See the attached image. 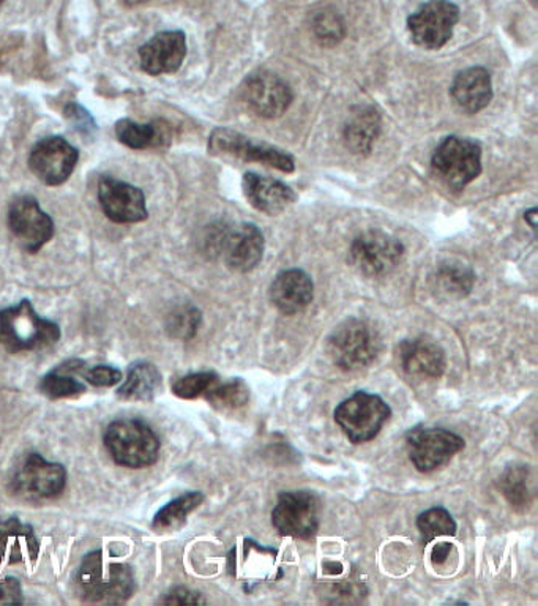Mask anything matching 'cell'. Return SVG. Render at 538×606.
Segmentation results:
<instances>
[{
	"mask_svg": "<svg viewBox=\"0 0 538 606\" xmlns=\"http://www.w3.org/2000/svg\"><path fill=\"white\" fill-rule=\"evenodd\" d=\"M185 56L186 38L181 31L160 32L139 49L142 70L152 77L175 73L184 64Z\"/></svg>",
	"mask_w": 538,
	"mask_h": 606,
	"instance_id": "cell-18",
	"label": "cell"
},
{
	"mask_svg": "<svg viewBox=\"0 0 538 606\" xmlns=\"http://www.w3.org/2000/svg\"><path fill=\"white\" fill-rule=\"evenodd\" d=\"M38 551V539L31 526L23 525L18 518L0 522V562H34Z\"/></svg>",
	"mask_w": 538,
	"mask_h": 606,
	"instance_id": "cell-22",
	"label": "cell"
},
{
	"mask_svg": "<svg viewBox=\"0 0 538 606\" xmlns=\"http://www.w3.org/2000/svg\"><path fill=\"white\" fill-rule=\"evenodd\" d=\"M125 2H127L128 5H139V3H145L147 0H125Z\"/></svg>",
	"mask_w": 538,
	"mask_h": 606,
	"instance_id": "cell-41",
	"label": "cell"
},
{
	"mask_svg": "<svg viewBox=\"0 0 538 606\" xmlns=\"http://www.w3.org/2000/svg\"><path fill=\"white\" fill-rule=\"evenodd\" d=\"M79 152L60 136L42 139L32 149L28 168L38 181L49 186L62 185L73 174Z\"/></svg>",
	"mask_w": 538,
	"mask_h": 606,
	"instance_id": "cell-13",
	"label": "cell"
},
{
	"mask_svg": "<svg viewBox=\"0 0 538 606\" xmlns=\"http://www.w3.org/2000/svg\"><path fill=\"white\" fill-rule=\"evenodd\" d=\"M243 192L254 209L268 215L279 214L296 199L288 185L275 179L261 178L254 172H249L243 178Z\"/></svg>",
	"mask_w": 538,
	"mask_h": 606,
	"instance_id": "cell-23",
	"label": "cell"
},
{
	"mask_svg": "<svg viewBox=\"0 0 538 606\" xmlns=\"http://www.w3.org/2000/svg\"><path fill=\"white\" fill-rule=\"evenodd\" d=\"M66 483V468L38 454L27 455L13 479L14 491L27 500H53L62 493Z\"/></svg>",
	"mask_w": 538,
	"mask_h": 606,
	"instance_id": "cell-11",
	"label": "cell"
},
{
	"mask_svg": "<svg viewBox=\"0 0 538 606\" xmlns=\"http://www.w3.org/2000/svg\"><path fill=\"white\" fill-rule=\"evenodd\" d=\"M66 116L70 117V119L75 122V125H78L77 128H79V130L91 132V128L93 127L91 114H89L88 111L82 110L81 106H68L66 110Z\"/></svg>",
	"mask_w": 538,
	"mask_h": 606,
	"instance_id": "cell-39",
	"label": "cell"
},
{
	"mask_svg": "<svg viewBox=\"0 0 538 606\" xmlns=\"http://www.w3.org/2000/svg\"><path fill=\"white\" fill-rule=\"evenodd\" d=\"M78 586L92 604H124L135 591V576L130 567L106 562L102 551H93L79 567Z\"/></svg>",
	"mask_w": 538,
	"mask_h": 606,
	"instance_id": "cell-1",
	"label": "cell"
},
{
	"mask_svg": "<svg viewBox=\"0 0 538 606\" xmlns=\"http://www.w3.org/2000/svg\"><path fill=\"white\" fill-rule=\"evenodd\" d=\"M164 604L174 605H188V604H204V598L199 597V594L192 593V591L185 590V587H175L170 594L164 595Z\"/></svg>",
	"mask_w": 538,
	"mask_h": 606,
	"instance_id": "cell-38",
	"label": "cell"
},
{
	"mask_svg": "<svg viewBox=\"0 0 538 606\" xmlns=\"http://www.w3.org/2000/svg\"><path fill=\"white\" fill-rule=\"evenodd\" d=\"M209 150L214 156L242 161H256L283 172L294 171V160L288 153L267 145H256L247 136L226 128L211 133Z\"/></svg>",
	"mask_w": 538,
	"mask_h": 606,
	"instance_id": "cell-10",
	"label": "cell"
},
{
	"mask_svg": "<svg viewBox=\"0 0 538 606\" xmlns=\"http://www.w3.org/2000/svg\"><path fill=\"white\" fill-rule=\"evenodd\" d=\"M160 386L161 375L158 369L150 364H138L130 369L117 393L128 401H150L157 396Z\"/></svg>",
	"mask_w": 538,
	"mask_h": 606,
	"instance_id": "cell-24",
	"label": "cell"
},
{
	"mask_svg": "<svg viewBox=\"0 0 538 606\" xmlns=\"http://www.w3.org/2000/svg\"><path fill=\"white\" fill-rule=\"evenodd\" d=\"M379 132V116L373 110H358L344 128L347 146L355 153L368 152Z\"/></svg>",
	"mask_w": 538,
	"mask_h": 606,
	"instance_id": "cell-25",
	"label": "cell"
},
{
	"mask_svg": "<svg viewBox=\"0 0 538 606\" xmlns=\"http://www.w3.org/2000/svg\"><path fill=\"white\" fill-rule=\"evenodd\" d=\"M85 379L95 387H113L122 381V373L107 365H96L85 373Z\"/></svg>",
	"mask_w": 538,
	"mask_h": 606,
	"instance_id": "cell-35",
	"label": "cell"
},
{
	"mask_svg": "<svg viewBox=\"0 0 538 606\" xmlns=\"http://www.w3.org/2000/svg\"><path fill=\"white\" fill-rule=\"evenodd\" d=\"M105 446L113 460L125 468H147L157 461L160 441L141 421H117L107 426Z\"/></svg>",
	"mask_w": 538,
	"mask_h": 606,
	"instance_id": "cell-3",
	"label": "cell"
},
{
	"mask_svg": "<svg viewBox=\"0 0 538 606\" xmlns=\"http://www.w3.org/2000/svg\"><path fill=\"white\" fill-rule=\"evenodd\" d=\"M404 247L400 240L384 232H365L354 240L351 247V263L367 277H382L392 272L401 258Z\"/></svg>",
	"mask_w": 538,
	"mask_h": 606,
	"instance_id": "cell-9",
	"label": "cell"
},
{
	"mask_svg": "<svg viewBox=\"0 0 538 606\" xmlns=\"http://www.w3.org/2000/svg\"><path fill=\"white\" fill-rule=\"evenodd\" d=\"M460 20V9L450 0H430L408 20L412 41L426 49H439L447 45Z\"/></svg>",
	"mask_w": 538,
	"mask_h": 606,
	"instance_id": "cell-8",
	"label": "cell"
},
{
	"mask_svg": "<svg viewBox=\"0 0 538 606\" xmlns=\"http://www.w3.org/2000/svg\"><path fill=\"white\" fill-rule=\"evenodd\" d=\"M316 34L324 42H339L343 37V24L336 16H321L316 23Z\"/></svg>",
	"mask_w": 538,
	"mask_h": 606,
	"instance_id": "cell-36",
	"label": "cell"
},
{
	"mask_svg": "<svg viewBox=\"0 0 538 606\" xmlns=\"http://www.w3.org/2000/svg\"><path fill=\"white\" fill-rule=\"evenodd\" d=\"M408 447L415 468L421 472H433L461 451L465 441L443 428L414 430L408 437Z\"/></svg>",
	"mask_w": 538,
	"mask_h": 606,
	"instance_id": "cell-14",
	"label": "cell"
},
{
	"mask_svg": "<svg viewBox=\"0 0 538 606\" xmlns=\"http://www.w3.org/2000/svg\"><path fill=\"white\" fill-rule=\"evenodd\" d=\"M454 102L469 114L479 113L493 99V84L485 68L473 67L461 71L451 84Z\"/></svg>",
	"mask_w": 538,
	"mask_h": 606,
	"instance_id": "cell-20",
	"label": "cell"
},
{
	"mask_svg": "<svg viewBox=\"0 0 538 606\" xmlns=\"http://www.w3.org/2000/svg\"><path fill=\"white\" fill-rule=\"evenodd\" d=\"M23 602V590H21L20 581L0 579V605H20Z\"/></svg>",
	"mask_w": 538,
	"mask_h": 606,
	"instance_id": "cell-37",
	"label": "cell"
},
{
	"mask_svg": "<svg viewBox=\"0 0 538 606\" xmlns=\"http://www.w3.org/2000/svg\"><path fill=\"white\" fill-rule=\"evenodd\" d=\"M313 282L299 268L276 275L271 286V299L282 313L297 315L313 300Z\"/></svg>",
	"mask_w": 538,
	"mask_h": 606,
	"instance_id": "cell-19",
	"label": "cell"
},
{
	"mask_svg": "<svg viewBox=\"0 0 538 606\" xmlns=\"http://www.w3.org/2000/svg\"><path fill=\"white\" fill-rule=\"evenodd\" d=\"M99 199L106 217L114 224H141L147 218L145 193L127 182L105 175L100 181Z\"/></svg>",
	"mask_w": 538,
	"mask_h": 606,
	"instance_id": "cell-16",
	"label": "cell"
},
{
	"mask_svg": "<svg viewBox=\"0 0 538 606\" xmlns=\"http://www.w3.org/2000/svg\"><path fill=\"white\" fill-rule=\"evenodd\" d=\"M9 226L21 249L35 254L54 236V221L32 196L14 199L9 210Z\"/></svg>",
	"mask_w": 538,
	"mask_h": 606,
	"instance_id": "cell-12",
	"label": "cell"
},
{
	"mask_svg": "<svg viewBox=\"0 0 538 606\" xmlns=\"http://www.w3.org/2000/svg\"><path fill=\"white\" fill-rule=\"evenodd\" d=\"M207 243L211 251L221 254L231 271L240 274L253 271L263 260L264 236L254 225L242 224L217 231Z\"/></svg>",
	"mask_w": 538,
	"mask_h": 606,
	"instance_id": "cell-7",
	"label": "cell"
},
{
	"mask_svg": "<svg viewBox=\"0 0 538 606\" xmlns=\"http://www.w3.org/2000/svg\"><path fill=\"white\" fill-rule=\"evenodd\" d=\"M242 92L247 105L265 119L283 116L293 102L289 85L272 73L251 75Z\"/></svg>",
	"mask_w": 538,
	"mask_h": 606,
	"instance_id": "cell-17",
	"label": "cell"
},
{
	"mask_svg": "<svg viewBox=\"0 0 538 606\" xmlns=\"http://www.w3.org/2000/svg\"><path fill=\"white\" fill-rule=\"evenodd\" d=\"M59 339V325L39 317L28 300L0 311V344L9 353L43 350Z\"/></svg>",
	"mask_w": 538,
	"mask_h": 606,
	"instance_id": "cell-2",
	"label": "cell"
},
{
	"mask_svg": "<svg viewBox=\"0 0 538 606\" xmlns=\"http://www.w3.org/2000/svg\"><path fill=\"white\" fill-rule=\"evenodd\" d=\"M203 501L204 496L199 491H192V493H186L184 496L171 501L153 518V529L158 533L179 529L186 522V516L196 511L203 504Z\"/></svg>",
	"mask_w": 538,
	"mask_h": 606,
	"instance_id": "cell-26",
	"label": "cell"
},
{
	"mask_svg": "<svg viewBox=\"0 0 538 606\" xmlns=\"http://www.w3.org/2000/svg\"><path fill=\"white\" fill-rule=\"evenodd\" d=\"M116 135L122 145L130 149L141 150L163 142L164 133L153 124H136L130 119H122L116 124Z\"/></svg>",
	"mask_w": 538,
	"mask_h": 606,
	"instance_id": "cell-29",
	"label": "cell"
},
{
	"mask_svg": "<svg viewBox=\"0 0 538 606\" xmlns=\"http://www.w3.org/2000/svg\"><path fill=\"white\" fill-rule=\"evenodd\" d=\"M218 376L215 373H193V375L184 376V378L178 379L172 386V392L179 398H185V400H193L201 396H206L211 387L217 386Z\"/></svg>",
	"mask_w": 538,
	"mask_h": 606,
	"instance_id": "cell-32",
	"label": "cell"
},
{
	"mask_svg": "<svg viewBox=\"0 0 538 606\" xmlns=\"http://www.w3.org/2000/svg\"><path fill=\"white\" fill-rule=\"evenodd\" d=\"M272 523L279 534L296 539H310L318 530V504L307 491L283 493L272 512Z\"/></svg>",
	"mask_w": 538,
	"mask_h": 606,
	"instance_id": "cell-15",
	"label": "cell"
},
{
	"mask_svg": "<svg viewBox=\"0 0 538 606\" xmlns=\"http://www.w3.org/2000/svg\"><path fill=\"white\" fill-rule=\"evenodd\" d=\"M201 324V313L195 307H182L172 311L168 318V332L179 340H190L195 336Z\"/></svg>",
	"mask_w": 538,
	"mask_h": 606,
	"instance_id": "cell-33",
	"label": "cell"
},
{
	"mask_svg": "<svg viewBox=\"0 0 538 606\" xmlns=\"http://www.w3.org/2000/svg\"><path fill=\"white\" fill-rule=\"evenodd\" d=\"M81 368V362H68L46 375L39 382V390L49 398H68L84 392V386L71 376Z\"/></svg>",
	"mask_w": 538,
	"mask_h": 606,
	"instance_id": "cell-27",
	"label": "cell"
},
{
	"mask_svg": "<svg viewBox=\"0 0 538 606\" xmlns=\"http://www.w3.org/2000/svg\"><path fill=\"white\" fill-rule=\"evenodd\" d=\"M417 527L425 541H432L437 537L455 536L457 533V523L443 507L430 508L419 516Z\"/></svg>",
	"mask_w": 538,
	"mask_h": 606,
	"instance_id": "cell-31",
	"label": "cell"
},
{
	"mask_svg": "<svg viewBox=\"0 0 538 606\" xmlns=\"http://www.w3.org/2000/svg\"><path fill=\"white\" fill-rule=\"evenodd\" d=\"M450 551L451 544H447V541L437 544L436 547L433 548L432 561L434 564H444V562L447 561L448 556H450Z\"/></svg>",
	"mask_w": 538,
	"mask_h": 606,
	"instance_id": "cell-40",
	"label": "cell"
},
{
	"mask_svg": "<svg viewBox=\"0 0 538 606\" xmlns=\"http://www.w3.org/2000/svg\"><path fill=\"white\" fill-rule=\"evenodd\" d=\"M502 490L505 498L511 501L515 507H526L529 504V480H527V471L523 468L511 469L502 480Z\"/></svg>",
	"mask_w": 538,
	"mask_h": 606,
	"instance_id": "cell-34",
	"label": "cell"
},
{
	"mask_svg": "<svg viewBox=\"0 0 538 606\" xmlns=\"http://www.w3.org/2000/svg\"><path fill=\"white\" fill-rule=\"evenodd\" d=\"M381 351L378 332L360 319L342 322L328 340V353L336 367L353 371L368 367Z\"/></svg>",
	"mask_w": 538,
	"mask_h": 606,
	"instance_id": "cell-4",
	"label": "cell"
},
{
	"mask_svg": "<svg viewBox=\"0 0 538 606\" xmlns=\"http://www.w3.org/2000/svg\"><path fill=\"white\" fill-rule=\"evenodd\" d=\"M401 365L411 376L437 379L446 369V354L432 340H408L400 347Z\"/></svg>",
	"mask_w": 538,
	"mask_h": 606,
	"instance_id": "cell-21",
	"label": "cell"
},
{
	"mask_svg": "<svg viewBox=\"0 0 538 606\" xmlns=\"http://www.w3.org/2000/svg\"><path fill=\"white\" fill-rule=\"evenodd\" d=\"M206 396L211 407L229 412L237 411V409L245 407L249 403L250 390L245 382L236 379V381L224 384L220 387H211Z\"/></svg>",
	"mask_w": 538,
	"mask_h": 606,
	"instance_id": "cell-30",
	"label": "cell"
},
{
	"mask_svg": "<svg viewBox=\"0 0 538 606\" xmlns=\"http://www.w3.org/2000/svg\"><path fill=\"white\" fill-rule=\"evenodd\" d=\"M390 418V408L375 393L357 392L335 409V421L354 444L375 439Z\"/></svg>",
	"mask_w": 538,
	"mask_h": 606,
	"instance_id": "cell-5",
	"label": "cell"
},
{
	"mask_svg": "<svg viewBox=\"0 0 538 606\" xmlns=\"http://www.w3.org/2000/svg\"><path fill=\"white\" fill-rule=\"evenodd\" d=\"M434 283H436V289L444 296L460 299L471 293L473 274L466 265L448 263L437 268Z\"/></svg>",
	"mask_w": 538,
	"mask_h": 606,
	"instance_id": "cell-28",
	"label": "cell"
},
{
	"mask_svg": "<svg viewBox=\"0 0 538 606\" xmlns=\"http://www.w3.org/2000/svg\"><path fill=\"white\" fill-rule=\"evenodd\" d=\"M2 3H3V0H0V5H2Z\"/></svg>",
	"mask_w": 538,
	"mask_h": 606,
	"instance_id": "cell-42",
	"label": "cell"
},
{
	"mask_svg": "<svg viewBox=\"0 0 538 606\" xmlns=\"http://www.w3.org/2000/svg\"><path fill=\"white\" fill-rule=\"evenodd\" d=\"M432 164L444 184L461 190L482 172V149L471 139L450 136L437 147Z\"/></svg>",
	"mask_w": 538,
	"mask_h": 606,
	"instance_id": "cell-6",
	"label": "cell"
}]
</instances>
